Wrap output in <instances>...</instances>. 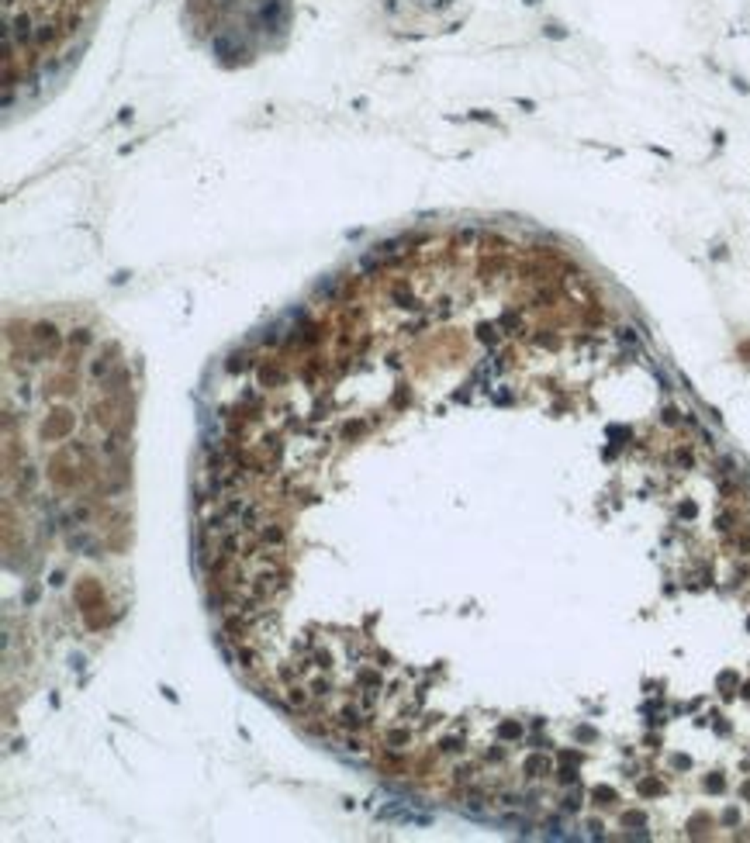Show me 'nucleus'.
I'll list each match as a JSON object with an SVG mask.
<instances>
[{
    "mask_svg": "<svg viewBox=\"0 0 750 843\" xmlns=\"http://www.w3.org/2000/svg\"><path fill=\"white\" fill-rule=\"evenodd\" d=\"M104 0H3V94L35 87L66 63L97 21Z\"/></svg>",
    "mask_w": 750,
    "mask_h": 843,
    "instance_id": "f257e3e1",
    "label": "nucleus"
}]
</instances>
